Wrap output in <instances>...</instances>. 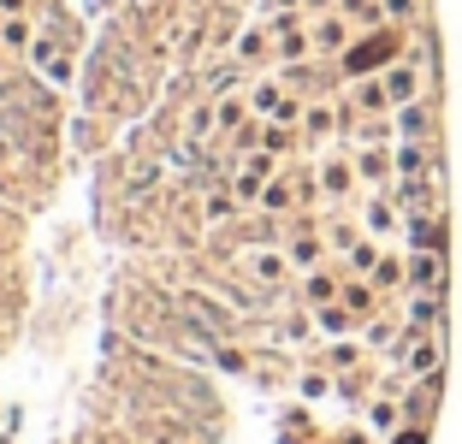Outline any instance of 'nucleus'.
<instances>
[{
    "label": "nucleus",
    "instance_id": "1a4fd4ad",
    "mask_svg": "<svg viewBox=\"0 0 462 444\" xmlns=\"http://www.w3.org/2000/svg\"><path fill=\"white\" fill-rule=\"evenodd\" d=\"M261 202H267V208H285L291 202V184H267V190H261Z\"/></svg>",
    "mask_w": 462,
    "mask_h": 444
},
{
    "label": "nucleus",
    "instance_id": "423d86ee",
    "mask_svg": "<svg viewBox=\"0 0 462 444\" xmlns=\"http://www.w3.org/2000/svg\"><path fill=\"white\" fill-rule=\"evenodd\" d=\"M214 107H219V131H244V101L237 95H219Z\"/></svg>",
    "mask_w": 462,
    "mask_h": 444
},
{
    "label": "nucleus",
    "instance_id": "9b49d317",
    "mask_svg": "<svg viewBox=\"0 0 462 444\" xmlns=\"http://www.w3.org/2000/svg\"><path fill=\"white\" fill-rule=\"evenodd\" d=\"M314 42H320V48H338L344 30H338V24H320V36H314Z\"/></svg>",
    "mask_w": 462,
    "mask_h": 444
},
{
    "label": "nucleus",
    "instance_id": "2eb2a0df",
    "mask_svg": "<svg viewBox=\"0 0 462 444\" xmlns=\"http://www.w3.org/2000/svg\"><path fill=\"white\" fill-rule=\"evenodd\" d=\"M273 6H297V0H273Z\"/></svg>",
    "mask_w": 462,
    "mask_h": 444
},
{
    "label": "nucleus",
    "instance_id": "dca6fc26",
    "mask_svg": "<svg viewBox=\"0 0 462 444\" xmlns=\"http://www.w3.org/2000/svg\"><path fill=\"white\" fill-rule=\"evenodd\" d=\"M0 24H6V13H0Z\"/></svg>",
    "mask_w": 462,
    "mask_h": 444
},
{
    "label": "nucleus",
    "instance_id": "ddd939ff",
    "mask_svg": "<svg viewBox=\"0 0 462 444\" xmlns=\"http://www.w3.org/2000/svg\"><path fill=\"white\" fill-rule=\"evenodd\" d=\"M13 60H18V54H13V48H0V83L13 78Z\"/></svg>",
    "mask_w": 462,
    "mask_h": 444
},
{
    "label": "nucleus",
    "instance_id": "f8f14e48",
    "mask_svg": "<svg viewBox=\"0 0 462 444\" xmlns=\"http://www.w3.org/2000/svg\"><path fill=\"white\" fill-rule=\"evenodd\" d=\"M0 13L13 18V13H36V0H0Z\"/></svg>",
    "mask_w": 462,
    "mask_h": 444
},
{
    "label": "nucleus",
    "instance_id": "7ed1b4c3",
    "mask_svg": "<svg viewBox=\"0 0 462 444\" xmlns=\"http://www.w3.org/2000/svg\"><path fill=\"white\" fill-rule=\"evenodd\" d=\"M285 267H291L285 255H273V249H249V273H255L261 284H279V279H285Z\"/></svg>",
    "mask_w": 462,
    "mask_h": 444
},
{
    "label": "nucleus",
    "instance_id": "4468645a",
    "mask_svg": "<svg viewBox=\"0 0 462 444\" xmlns=\"http://www.w3.org/2000/svg\"><path fill=\"white\" fill-rule=\"evenodd\" d=\"M89 6H96V13H113V6H125V0H89Z\"/></svg>",
    "mask_w": 462,
    "mask_h": 444
},
{
    "label": "nucleus",
    "instance_id": "9d476101",
    "mask_svg": "<svg viewBox=\"0 0 462 444\" xmlns=\"http://www.w3.org/2000/svg\"><path fill=\"white\" fill-rule=\"evenodd\" d=\"M309 131H314V136H327V131H332V113H327V107H314V113H309Z\"/></svg>",
    "mask_w": 462,
    "mask_h": 444
},
{
    "label": "nucleus",
    "instance_id": "20e7f679",
    "mask_svg": "<svg viewBox=\"0 0 462 444\" xmlns=\"http://www.w3.org/2000/svg\"><path fill=\"white\" fill-rule=\"evenodd\" d=\"M184 131H190V143H202V136H214L219 131V107H190V119H184Z\"/></svg>",
    "mask_w": 462,
    "mask_h": 444
},
{
    "label": "nucleus",
    "instance_id": "0eeeda50",
    "mask_svg": "<svg viewBox=\"0 0 462 444\" xmlns=\"http://www.w3.org/2000/svg\"><path fill=\"white\" fill-rule=\"evenodd\" d=\"M261 54H267V36H261V30H249V36L237 42V60L249 66V60H261Z\"/></svg>",
    "mask_w": 462,
    "mask_h": 444
},
{
    "label": "nucleus",
    "instance_id": "6e6552de",
    "mask_svg": "<svg viewBox=\"0 0 462 444\" xmlns=\"http://www.w3.org/2000/svg\"><path fill=\"white\" fill-rule=\"evenodd\" d=\"M261 148H267V154H279V148H291V131H285V125H273V131L261 136Z\"/></svg>",
    "mask_w": 462,
    "mask_h": 444
},
{
    "label": "nucleus",
    "instance_id": "39448f33",
    "mask_svg": "<svg viewBox=\"0 0 462 444\" xmlns=\"http://www.w3.org/2000/svg\"><path fill=\"white\" fill-rule=\"evenodd\" d=\"M231 208H237V196H226V190H208L202 219H208V226H219V219H231Z\"/></svg>",
    "mask_w": 462,
    "mask_h": 444
},
{
    "label": "nucleus",
    "instance_id": "f03ea898",
    "mask_svg": "<svg viewBox=\"0 0 462 444\" xmlns=\"http://www.w3.org/2000/svg\"><path fill=\"white\" fill-rule=\"evenodd\" d=\"M42 36V18L36 13H13L6 24H0V48H13V54H30Z\"/></svg>",
    "mask_w": 462,
    "mask_h": 444
},
{
    "label": "nucleus",
    "instance_id": "f257e3e1",
    "mask_svg": "<svg viewBox=\"0 0 462 444\" xmlns=\"http://www.w3.org/2000/svg\"><path fill=\"white\" fill-rule=\"evenodd\" d=\"M30 60L42 66V78H48V83H71V54L60 48L54 36H36V48H30Z\"/></svg>",
    "mask_w": 462,
    "mask_h": 444
}]
</instances>
